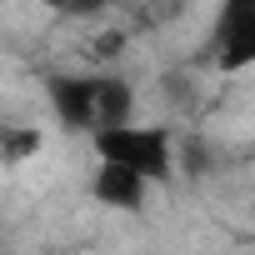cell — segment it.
I'll use <instances>...</instances> for the list:
<instances>
[{
    "label": "cell",
    "mask_w": 255,
    "mask_h": 255,
    "mask_svg": "<svg viewBox=\"0 0 255 255\" xmlns=\"http://www.w3.org/2000/svg\"><path fill=\"white\" fill-rule=\"evenodd\" d=\"M90 140H95V155L100 160L135 170L150 185L155 180L165 185L175 175V145H170V135L160 130V125H115V130H95Z\"/></svg>",
    "instance_id": "cell-1"
},
{
    "label": "cell",
    "mask_w": 255,
    "mask_h": 255,
    "mask_svg": "<svg viewBox=\"0 0 255 255\" xmlns=\"http://www.w3.org/2000/svg\"><path fill=\"white\" fill-rule=\"evenodd\" d=\"M45 100L65 130H90V135L100 130V75H80V70L45 75Z\"/></svg>",
    "instance_id": "cell-2"
},
{
    "label": "cell",
    "mask_w": 255,
    "mask_h": 255,
    "mask_svg": "<svg viewBox=\"0 0 255 255\" xmlns=\"http://www.w3.org/2000/svg\"><path fill=\"white\" fill-rule=\"evenodd\" d=\"M215 65L220 70H250L255 65V10L245 5H220V20H215Z\"/></svg>",
    "instance_id": "cell-3"
},
{
    "label": "cell",
    "mask_w": 255,
    "mask_h": 255,
    "mask_svg": "<svg viewBox=\"0 0 255 255\" xmlns=\"http://www.w3.org/2000/svg\"><path fill=\"white\" fill-rule=\"evenodd\" d=\"M90 195H95L105 210L135 215V210H145V200H150V180H145V175H135V170H125V165L100 160V165H95V175H90Z\"/></svg>",
    "instance_id": "cell-4"
},
{
    "label": "cell",
    "mask_w": 255,
    "mask_h": 255,
    "mask_svg": "<svg viewBox=\"0 0 255 255\" xmlns=\"http://www.w3.org/2000/svg\"><path fill=\"white\" fill-rule=\"evenodd\" d=\"M135 85L125 75H100V130H115V125H135Z\"/></svg>",
    "instance_id": "cell-5"
},
{
    "label": "cell",
    "mask_w": 255,
    "mask_h": 255,
    "mask_svg": "<svg viewBox=\"0 0 255 255\" xmlns=\"http://www.w3.org/2000/svg\"><path fill=\"white\" fill-rule=\"evenodd\" d=\"M0 160L5 165H20L30 155H40V125H5V135H0Z\"/></svg>",
    "instance_id": "cell-6"
},
{
    "label": "cell",
    "mask_w": 255,
    "mask_h": 255,
    "mask_svg": "<svg viewBox=\"0 0 255 255\" xmlns=\"http://www.w3.org/2000/svg\"><path fill=\"white\" fill-rule=\"evenodd\" d=\"M110 5H115V0H75L70 10H75V15H100V10H110Z\"/></svg>",
    "instance_id": "cell-7"
},
{
    "label": "cell",
    "mask_w": 255,
    "mask_h": 255,
    "mask_svg": "<svg viewBox=\"0 0 255 255\" xmlns=\"http://www.w3.org/2000/svg\"><path fill=\"white\" fill-rule=\"evenodd\" d=\"M40 5H50V10H70L75 0H40Z\"/></svg>",
    "instance_id": "cell-8"
},
{
    "label": "cell",
    "mask_w": 255,
    "mask_h": 255,
    "mask_svg": "<svg viewBox=\"0 0 255 255\" xmlns=\"http://www.w3.org/2000/svg\"><path fill=\"white\" fill-rule=\"evenodd\" d=\"M230 5H245V10H255V0H230Z\"/></svg>",
    "instance_id": "cell-9"
}]
</instances>
